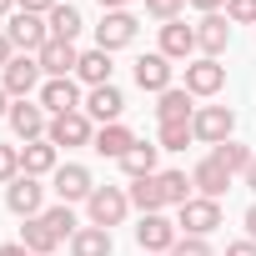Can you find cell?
<instances>
[{
    "instance_id": "1",
    "label": "cell",
    "mask_w": 256,
    "mask_h": 256,
    "mask_svg": "<svg viewBox=\"0 0 256 256\" xmlns=\"http://www.w3.org/2000/svg\"><path fill=\"white\" fill-rule=\"evenodd\" d=\"M86 211H90V226H120L126 221V211H131V196H126L120 186H96L90 191V201H86Z\"/></svg>"
},
{
    "instance_id": "35",
    "label": "cell",
    "mask_w": 256,
    "mask_h": 256,
    "mask_svg": "<svg viewBox=\"0 0 256 256\" xmlns=\"http://www.w3.org/2000/svg\"><path fill=\"white\" fill-rule=\"evenodd\" d=\"M171 256H211V246H206V236H181L171 246Z\"/></svg>"
},
{
    "instance_id": "15",
    "label": "cell",
    "mask_w": 256,
    "mask_h": 256,
    "mask_svg": "<svg viewBox=\"0 0 256 256\" xmlns=\"http://www.w3.org/2000/svg\"><path fill=\"white\" fill-rule=\"evenodd\" d=\"M40 106L50 110V116H70V110H80V90H76V80L66 76V80H46L40 86Z\"/></svg>"
},
{
    "instance_id": "29",
    "label": "cell",
    "mask_w": 256,
    "mask_h": 256,
    "mask_svg": "<svg viewBox=\"0 0 256 256\" xmlns=\"http://www.w3.org/2000/svg\"><path fill=\"white\" fill-rule=\"evenodd\" d=\"M156 181H161L166 206H186V201H191V176H186V171H161Z\"/></svg>"
},
{
    "instance_id": "46",
    "label": "cell",
    "mask_w": 256,
    "mask_h": 256,
    "mask_svg": "<svg viewBox=\"0 0 256 256\" xmlns=\"http://www.w3.org/2000/svg\"><path fill=\"white\" fill-rule=\"evenodd\" d=\"M10 6H16V0H0V16H10Z\"/></svg>"
},
{
    "instance_id": "22",
    "label": "cell",
    "mask_w": 256,
    "mask_h": 256,
    "mask_svg": "<svg viewBox=\"0 0 256 256\" xmlns=\"http://www.w3.org/2000/svg\"><path fill=\"white\" fill-rule=\"evenodd\" d=\"M90 146H96L100 156H110V161H120L126 151L136 146V136H131V131H126V126L116 120V126H100V131H96V141H90Z\"/></svg>"
},
{
    "instance_id": "44",
    "label": "cell",
    "mask_w": 256,
    "mask_h": 256,
    "mask_svg": "<svg viewBox=\"0 0 256 256\" xmlns=\"http://www.w3.org/2000/svg\"><path fill=\"white\" fill-rule=\"evenodd\" d=\"M0 116H10V96H6V86H0Z\"/></svg>"
},
{
    "instance_id": "4",
    "label": "cell",
    "mask_w": 256,
    "mask_h": 256,
    "mask_svg": "<svg viewBox=\"0 0 256 256\" xmlns=\"http://www.w3.org/2000/svg\"><path fill=\"white\" fill-rule=\"evenodd\" d=\"M50 146H90L96 131H90V116L86 110H70V116H50V131H46Z\"/></svg>"
},
{
    "instance_id": "43",
    "label": "cell",
    "mask_w": 256,
    "mask_h": 256,
    "mask_svg": "<svg viewBox=\"0 0 256 256\" xmlns=\"http://www.w3.org/2000/svg\"><path fill=\"white\" fill-rule=\"evenodd\" d=\"M246 186L256 191V156H251V166H246Z\"/></svg>"
},
{
    "instance_id": "31",
    "label": "cell",
    "mask_w": 256,
    "mask_h": 256,
    "mask_svg": "<svg viewBox=\"0 0 256 256\" xmlns=\"http://www.w3.org/2000/svg\"><path fill=\"white\" fill-rule=\"evenodd\" d=\"M196 141V131H191V120H176V126H161V151H186Z\"/></svg>"
},
{
    "instance_id": "30",
    "label": "cell",
    "mask_w": 256,
    "mask_h": 256,
    "mask_svg": "<svg viewBox=\"0 0 256 256\" xmlns=\"http://www.w3.org/2000/svg\"><path fill=\"white\" fill-rule=\"evenodd\" d=\"M211 156H216V161H221V166H226L231 176H236V171L246 176V166H251V156H256V151H246V146H236V141H221V146H216Z\"/></svg>"
},
{
    "instance_id": "19",
    "label": "cell",
    "mask_w": 256,
    "mask_h": 256,
    "mask_svg": "<svg viewBox=\"0 0 256 256\" xmlns=\"http://www.w3.org/2000/svg\"><path fill=\"white\" fill-rule=\"evenodd\" d=\"M20 246H26L30 256H50V251L60 246V236H56V226H50L46 216H30V221L20 226Z\"/></svg>"
},
{
    "instance_id": "3",
    "label": "cell",
    "mask_w": 256,
    "mask_h": 256,
    "mask_svg": "<svg viewBox=\"0 0 256 256\" xmlns=\"http://www.w3.org/2000/svg\"><path fill=\"white\" fill-rule=\"evenodd\" d=\"M231 126H236V116H231L226 106H201V110L191 116V131H196V141H206V146L231 141Z\"/></svg>"
},
{
    "instance_id": "33",
    "label": "cell",
    "mask_w": 256,
    "mask_h": 256,
    "mask_svg": "<svg viewBox=\"0 0 256 256\" xmlns=\"http://www.w3.org/2000/svg\"><path fill=\"white\" fill-rule=\"evenodd\" d=\"M20 176V151L16 146H0V186H10Z\"/></svg>"
},
{
    "instance_id": "38",
    "label": "cell",
    "mask_w": 256,
    "mask_h": 256,
    "mask_svg": "<svg viewBox=\"0 0 256 256\" xmlns=\"http://www.w3.org/2000/svg\"><path fill=\"white\" fill-rule=\"evenodd\" d=\"M226 256H256V241H251V236H246V241H231Z\"/></svg>"
},
{
    "instance_id": "13",
    "label": "cell",
    "mask_w": 256,
    "mask_h": 256,
    "mask_svg": "<svg viewBox=\"0 0 256 256\" xmlns=\"http://www.w3.org/2000/svg\"><path fill=\"white\" fill-rule=\"evenodd\" d=\"M40 196H46V191H40V181H36V176H16V181L6 186V206H10L16 216H26V221L40 211Z\"/></svg>"
},
{
    "instance_id": "14",
    "label": "cell",
    "mask_w": 256,
    "mask_h": 256,
    "mask_svg": "<svg viewBox=\"0 0 256 256\" xmlns=\"http://www.w3.org/2000/svg\"><path fill=\"white\" fill-rule=\"evenodd\" d=\"M136 241H141V251H171L181 236H176V226L156 211V216H141V226H136Z\"/></svg>"
},
{
    "instance_id": "25",
    "label": "cell",
    "mask_w": 256,
    "mask_h": 256,
    "mask_svg": "<svg viewBox=\"0 0 256 256\" xmlns=\"http://www.w3.org/2000/svg\"><path fill=\"white\" fill-rule=\"evenodd\" d=\"M70 256H110V231L106 226H80L70 236Z\"/></svg>"
},
{
    "instance_id": "28",
    "label": "cell",
    "mask_w": 256,
    "mask_h": 256,
    "mask_svg": "<svg viewBox=\"0 0 256 256\" xmlns=\"http://www.w3.org/2000/svg\"><path fill=\"white\" fill-rule=\"evenodd\" d=\"M20 171H26V176H46V171H56V146H50V141H30V146L20 151Z\"/></svg>"
},
{
    "instance_id": "10",
    "label": "cell",
    "mask_w": 256,
    "mask_h": 256,
    "mask_svg": "<svg viewBox=\"0 0 256 256\" xmlns=\"http://www.w3.org/2000/svg\"><path fill=\"white\" fill-rule=\"evenodd\" d=\"M191 186H196V191H201L206 201H221V196L231 191V171H226V166H221L216 156H206V161H201V166L191 171Z\"/></svg>"
},
{
    "instance_id": "20",
    "label": "cell",
    "mask_w": 256,
    "mask_h": 256,
    "mask_svg": "<svg viewBox=\"0 0 256 256\" xmlns=\"http://www.w3.org/2000/svg\"><path fill=\"white\" fill-rule=\"evenodd\" d=\"M226 46H231V26H226L221 16H201V26H196V50H206V56L216 60Z\"/></svg>"
},
{
    "instance_id": "37",
    "label": "cell",
    "mask_w": 256,
    "mask_h": 256,
    "mask_svg": "<svg viewBox=\"0 0 256 256\" xmlns=\"http://www.w3.org/2000/svg\"><path fill=\"white\" fill-rule=\"evenodd\" d=\"M20 10H30V16H50L56 10V0H16Z\"/></svg>"
},
{
    "instance_id": "9",
    "label": "cell",
    "mask_w": 256,
    "mask_h": 256,
    "mask_svg": "<svg viewBox=\"0 0 256 256\" xmlns=\"http://www.w3.org/2000/svg\"><path fill=\"white\" fill-rule=\"evenodd\" d=\"M221 86H226V66H216L211 56H201V60L186 66V90L191 96H216Z\"/></svg>"
},
{
    "instance_id": "18",
    "label": "cell",
    "mask_w": 256,
    "mask_h": 256,
    "mask_svg": "<svg viewBox=\"0 0 256 256\" xmlns=\"http://www.w3.org/2000/svg\"><path fill=\"white\" fill-rule=\"evenodd\" d=\"M136 86H141V90H156V96L171 90V60H166L161 50H156V56H141V60H136Z\"/></svg>"
},
{
    "instance_id": "11",
    "label": "cell",
    "mask_w": 256,
    "mask_h": 256,
    "mask_svg": "<svg viewBox=\"0 0 256 256\" xmlns=\"http://www.w3.org/2000/svg\"><path fill=\"white\" fill-rule=\"evenodd\" d=\"M36 60H40L46 80H66V76H70V70L80 66V56H76V46H70V40H50V46H46V50H40Z\"/></svg>"
},
{
    "instance_id": "17",
    "label": "cell",
    "mask_w": 256,
    "mask_h": 256,
    "mask_svg": "<svg viewBox=\"0 0 256 256\" xmlns=\"http://www.w3.org/2000/svg\"><path fill=\"white\" fill-rule=\"evenodd\" d=\"M191 50H196V26L166 20V26H161V56H166V60H186Z\"/></svg>"
},
{
    "instance_id": "39",
    "label": "cell",
    "mask_w": 256,
    "mask_h": 256,
    "mask_svg": "<svg viewBox=\"0 0 256 256\" xmlns=\"http://www.w3.org/2000/svg\"><path fill=\"white\" fill-rule=\"evenodd\" d=\"M186 6H196V10H206V16H216V10L226 6V0H186Z\"/></svg>"
},
{
    "instance_id": "32",
    "label": "cell",
    "mask_w": 256,
    "mask_h": 256,
    "mask_svg": "<svg viewBox=\"0 0 256 256\" xmlns=\"http://www.w3.org/2000/svg\"><path fill=\"white\" fill-rule=\"evenodd\" d=\"M46 221H50V226H56V236H60V241H66V236H76V231H80V226H76V211H70V206H66V201H60V206H50V211H46Z\"/></svg>"
},
{
    "instance_id": "24",
    "label": "cell",
    "mask_w": 256,
    "mask_h": 256,
    "mask_svg": "<svg viewBox=\"0 0 256 256\" xmlns=\"http://www.w3.org/2000/svg\"><path fill=\"white\" fill-rule=\"evenodd\" d=\"M126 196H131V206H141V216H156V211L166 206V196H161V181H156V176H136Z\"/></svg>"
},
{
    "instance_id": "27",
    "label": "cell",
    "mask_w": 256,
    "mask_h": 256,
    "mask_svg": "<svg viewBox=\"0 0 256 256\" xmlns=\"http://www.w3.org/2000/svg\"><path fill=\"white\" fill-rule=\"evenodd\" d=\"M76 76L86 86H110V50H86L80 66H76Z\"/></svg>"
},
{
    "instance_id": "45",
    "label": "cell",
    "mask_w": 256,
    "mask_h": 256,
    "mask_svg": "<svg viewBox=\"0 0 256 256\" xmlns=\"http://www.w3.org/2000/svg\"><path fill=\"white\" fill-rule=\"evenodd\" d=\"M126 6V0H100V10H120Z\"/></svg>"
},
{
    "instance_id": "5",
    "label": "cell",
    "mask_w": 256,
    "mask_h": 256,
    "mask_svg": "<svg viewBox=\"0 0 256 256\" xmlns=\"http://www.w3.org/2000/svg\"><path fill=\"white\" fill-rule=\"evenodd\" d=\"M136 40V16L131 10H106V20L96 26V50H120Z\"/></svg>"
},
{
    "instance_id": "6",
    "label": "cell",
    "mask_w": 256,
    "mask_h": 256,
    "mask_svg": "<svg viewBox=\"0 0 256 256\" xmlns=\"http://www.w3.org/2000/svg\"><path fill=\"white\" fill-rule=\"evenodd\" d=\"M40 60L36 56H10V66H6V80H0V86H6V96H16V100H26L36 86H40Z\"/></svg>"
},
{
    "instance_id": "21",
    "label": "cell",
    "mask_w": 256,
    "mask_h": 256,
    "mask_svg": "<svg viewBox=\"0 0 256 256\" xmlns=\"http://www.w3.org/2000/svg\"><path fill=\"white\" fill-rule=\"evenodd\" d=\"M156 116H161V126L191 120V116H196V106H191V90H186V86H171V90H161V100H156Z\"/></svg>"
},
{
    "instance_id": "16",
    "label": "cell",
    "mask_w": 256,
    "mask_h": 256,
    "mask_svg": "<svg viewBox=\"0 0 256 256\" xmlns=\"http://www.w3.org/2000/svg\"><path fill=\"white\" fill-rule=\"evenodd\" d=\"M120 110H126V96H120L116 86H90V96H86V116H96V120L116 126V120H120Z\"/></svg>"
},
{
    "instance_id": "42",
    "label": "cell",
    "mask_w": 256,
    "mask_h": 256,
    "mask_svg": "<svg viewBox=\"0 0 256 256\" xmlns=\"http://www.w3.org/2000/svg\"><path fill=\"white\" fill-rule=\"evenodd\" d=\"M246 231H251V241H256V206H246Z\"/></svg>"
},
{
    "instance_id": "7",
    "label": "cell",
    "mask_w": 256,
    "mask_h": 256,
    "mask_svg": "<svg viewBox=\"0 0 256 256\" xmlns=\"http://www.w3.org/2000/svg\"><path fill=\"white\" fill-rule=\"evenodd\" d=\"M176 226H186V236H211V231L221 226V201L191 196V201L181 206V221H176Z\"/></svg>"
},
{
    "instance_id": "34",
    "label": "cell",
    "mask_w": 256,
    "mask_h": 256,
    "mask_svg": "<svg viewBox=\"0 0 256 256\" xmlns=\"http://www.w3.org/2000/svg\"><path fill=\"white\" fill-rule=\"evenodd\" d=\"M226 20H241V26H256V0H226Z\"/></svg>"
},
{
    "instance_id": "12",
    "label": "cell",
    "mask_w": 256,
    "mask_h": 256,
    "mask_svg": "<svg viewBox=\"0 0 256 256\" xmlns=\"http://www.w3.org/2000/svg\"><path fill=\"white\" fill-rule=\"evenodd\" d=\"M90 191H96V181H90L86 166H56V196L66 206L70 201H90Z\"/></svg>"
},
{
    "instance_id": "47",
    "label": "cell",
    "mask_w": 256,
    "mask_h": 256,
    "mask_svg": "<svg viewBox=\"0 0 256 256\" xmlns=\"http://www.w3.org/2000/svg\"><path fill=\"white\" fill-rule=\"evenodd\" d=\"M146 256H171V251H146Z\"/></svg>"
},
{
    "instance_id": "40",
    "label": "cell",
    "mask_w": 256,
    "mask_h": 256,
    "mask_svg": "<svg viewBox=\"0 0 256 256\" xmlns=\"http://www.w3.org/2000/svg\"><path fill=\"white\" fill-rule=\"evenodd\" d=\"M0 66H10V36L0 30Z\"/></svg>"
},
{
    "instance_id": "36",
    "label": "cell",
    "mask_w": 256,
    "mask_h": 256,
    "mask_svg": "<svg viewBox=\"0 0 256 256\" xmlns=\"http://www.w3.org/2000/svg\"><path fill=\"white\" fill-rule=\"evenodd\" d=\"M181 6H186V0H146V10H151L156 20H176V16H181Z\"/></svg>"
},
{
    "instance_id": "41",
    "label": "cell",
    "mask_w": 256,
    "mask_h": 256,
    "mask_svg": "<svg viewBox=\"0 0 256 256\" xmlns=\"http://www.w3.org/2000/svg\"><path fill=\"white\" fill-rule=\"evenodd\" d=\"M0 256H30V251H26L20 241H10V246H0Z\"/></svg>"
},
{
    "instance_id": "8",
    "label": "cell",
    "mask_w": 256,
    "mask_h": 256,
    "mask_svg": "<svg viewBox=\"0 0 256 256\" xmlns=\"http://www.w3.org/2000/svg\"><path fill=\"white\" fill-rule=\"evenodd\" d=\"M10 131L30 146V141H46L50 131V120H46V106H30V100H16L10 106Z\"/></svg>"
},
{
    "instance_id": "26",
    "label": "cell",
    "mask_w": 256,
    "mask_h": 256,
    "mask_svg": "<svg viewBox=\"0 0 256 256\" xmlns=\"http://www.w3.org/2000/svg\"><path fill=\"white\" fill-rule=\"evenodd\" d=\"M46 26H50V40H76L86 20H80V10H76V6H56V10L46 16Z\"/></svg>"
},
{
    "instance_id": "2",
    "label": "cell",
    "mask_w": 256,
    "mask_h": 256,
    "mask_svg": "<svg viewBox=\"0 0 256 256\" xmlns=\"http://www.w3.org/2000/svg\"><path fill=\"white\" fill-rule=\"evenodd\" d=\"M6 36H10V46H20L26 56H30V50L40 56V50L50 46V26H46L40 16H30V10H16V16H10V30H6Z\"/></svg>"
},
{
    "instance_id": "23",
    "label": "cell",
    "mask_w": 256,
    "mask_h": 256,
    "mask_svg": "<svg viewBox=\"0 0 256 256\" xmlns=\"http://www.w3.org/2000/svg\"><path fill=\"white\" fill-rule=\"evenodd\" d=\"M156 156H161V146H151V141H136L131 151L120 156V171L131 176V181H136V176H156Z\"/></svg>"
}]
</instances>
